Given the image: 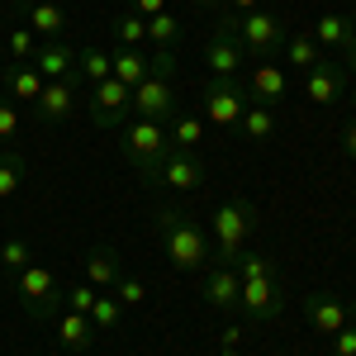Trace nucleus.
Masks as SVG:
<instances>
[{"label": "nucleus", "mask_w": 356, "mask_h": 356, "mask_svg": "<svg viewBox=\"0 0 356 356\" xmlns=\"http://www.w3.org/2000/svg\"><path fill=\"white\" fill-rule=\"evenodd\" d=\"M157 233H162V247H166V257H171L176 271H209V266H214V243H209L181 209L162 204V209H157Z\"/></svg>", "instance_id": "1"}, {"label": "nucleus", "mask_w": 356, "mask_h": 356, "mask_svg": "<svg viewBox=\"0 0 356 356\" xmlns=\"http://www.w3.org/2000/svg\"><path fill=\"white\" fill-rule=\"evenodd\" d=\"M257 204L247 200V195H233V200H223L219 209H214V257H219L223 266H233V257L247 247V238L257 233Z\"/></svg>", "instance_id": "2"}, {"label": "nucleus", "mask_w": 356, "mask_h": 356, "mask_svg": "<svg viewBox=\"0 0 356 356\" xmlns=\"http://www.w3.org/2000/svg\"><path fill=\"white\" fill-rule=\"evenodd\" d=\"M124 134V157L134 166L138 176L152 186V176H157V166L162 157L171 152V138H166V124H152V119H134V124H124L119 129Z\"/></svg>", "instance_id": "3"}, {"label": "nucleus", "mask_w": 356, "mask_h": 356, "mask_svg": "<svg viewBox=\"0 0 356 356\" xmlns=\"http://www.w3.org/2000/svg\"><path fill=\"white\" fill-rule=\"evenodd\" d=\"M15 295H19V309H24L29 318H38V323H48L57 318V309H62V285H57V275L48 266H24V271L15 275Z\"/></svg>", "instance_id": "4"}, {"label": "nucleus", "mask_w": 356, "mask_h": 356, "mask_svg": "<svg viewBox=\"0 0 356 356\" xmlns=\"http://www.w3.org/2000/svg\"><path fill=\"white\" fill-rule=\"evenodd\" d=\"M223 24L238 33L243 53L257 57V62H266L275 48H285V24L275 19L271 10H252V15H223Z\"/></svg>", "instance_id": "5"}, {"label": "nucleus", "mask_w": 356, "mask_h": 356, "mask_svg": "<svg viewBox=\"0 0 356 356\" xmlns=\"http://www.w3.org/2000/svg\"><path fill=\"white\" fill-rule=\"evenodd\" d=\"M200 105H204V124H214V129H223V134H238V124H243L247 114V86L238 81H214L209 76V86H204V95H200Z\"/></svg>", "instance_id": "6"}, {"label": "nucleus", "mask_w": 356, "mask_h": 356, "mask_svg": "<svg viewBox=\"0 0 356 356\" xmlns=\"http://www.w3.org/2000/svg\"><path fill=\"white\" fill-rule=\"evenodd\" d=\"M86 110H90V119H95V129H110V134H119L124 124H129V114H134V86L124 81H100L86 90Z\"/></svg>", "instance_id": "7"}, {"label": "nucleus", "mask_w": 356, "mask_h": 356, "mask_svg": "<svg viewBox=\"0 0 356 356\" xmlns=\"http://www.w3.org/2000/svg\"><path fill=\"white\" fill-rule=\"evenodd\" d=\"M243 43H238V33L228 24H219L209 38H204V67H209V76L214 81H238V72H243Z\"/></svg>", "instance_id": "8"}, {"label": "nucleus", "mask_w": 356, "mask_h": 356, "mask_svg": "<svg viewBox=\"0 0 356 356\" xmlns=\"http://www.w3.org/2000/svg\"><path fill=\"white\" fill-rule=\"evenodd\" d=\"M152 186H171V191L191 195L204 186V162L195 157L191 147H171L162 157V166H157V176H152Z\"/></svg>", "instance_id": "9"}, {"label": "nucleus", "mask_w": 356, "mask_h": 356, "mask_svg": "<svg viewBox=\"0 0 356 356\" xmlns=\"http://www.w3.org/2000/svg\"><path fill=\"white\" fill-rule=\"evenodd\" d=\"M171 114H176V81H166V76H147V81L134 86V119L166 124Z\"/></svg>", "instance_id": "10"}, {"label": "nucleus", "mask_w": 356, "mask_h": 356, "mask_svg": "<svg viewBox=\"0 0 356 356\" xmlns=\"http://www.w3.org/2000/svg\"><path fill=\"white\" fill-rule=\"evenodd\" d=\"M86 100V90L76 76H62V81H48L43 86V95H38V124H62V119H72L76 105Z\"/></svg>", "instance_id": "11"}, {"label": "nucleus", "mask_w": 356, "mask_h": 356, "mask_svg": "<svg viewBox=\"0 0 356 356\" xmlns=\"http://www.w3.org/2000/svg\"><path fill=\"white\" fill-rule=\"evenodd\" d=\"M342 90H347V67L337 57H323L318 67L304 72V100L309 105H337Z\"/></svg>", "instance_id": "12"}, {"label": "nucleus", "mask_w": 356, "mask_h": 356, "mask_svg": "<svg viewBox=\"0 0 356 356\" xmlns=\"http://www.w3.org/2000/svg\"><path fill=\"white\" fill-rule=\"evenodd\" d=\"M280 309H285V290H280L275 275H266V280H243V314L252 323H271Z\"/></svg>", "instance_id": "13"}, {"label": "nucleus", "mask_w": 356, "mask_h": 356, "mask_svg": "<svg viewBox=\"0 0 356 356\" xmlns=\"http://www.w3.org/2000/svg\"><path fill=\"white\" fill-rule=\"evenodd\" d=\"M204 304L219 309V314H238V309H243V280H238L233 266L214 261V266L204 271Z\"/></svg>", "instance_id": "14"}, {"label": "nucleus", "mask_w": 356, "mask_h": 356, "mask_svg": "<svg viewBox=\"0 0 356 356\" xmlns=\"http://www.w3.org/2000/svg\"><path fill=\"white\" fill-rule=\"evenodd\" d=\"M43 86H48V81L38 76L33 62H10V67H0V95L15 100V105H38Z\"/></svg>", "instance_id": "15"}, {"label": "nucleus", "mask_w": 356, "mask_h": 356, "mask_svg": "<svg viewBox=\"0 0 356 356\" xmlns=\"http://www.w3.org/2000/svg\"><path fill=\"white\" fill-rule=\"evenodd\" d=\"M304 314H309L314 332H323V337H332V332H342L352 323V304L342 300V295H309L304 300Z\"/></svg>", "instance_id": "16"}, {"label": "nucleus", "mask_w": 356, "mask_h": 356, "mask_svg": "<svg viewBox=\"0 0 356 356\" xmlns=\"http://www.w3.org/2000/svg\"><path fill=\"white\" fill-rule=\"evenodd\" d=\"M285 90H290L285 67H275L271 57L252 67V76H247V100H252V105H275V100H285Z\"/></svg>", "instance_id": "17"}, {"label": "nucleus", "mask_w": 356, "mask_h": 356, "mask_svg": "<svg viewBox=\"0 0 356 356\" xmlns=\"http://www.w3.org/2000/svg\"><path fill=\"white\" fill-rule=\"evenodd\" d=\"M33 67L43 81H62V76H76V48L67 38H53V43H38L33 53Z\"/></svg>", "instance_id": "18"}, {"label": "nucleus", "mask_w": 356, "mask_h": 356, "mask_svg": "<svg viewBox=\"0 0 356 356\" xmlns=\"http://www.w3.org/2000/svg\"><path fill=\"white\" fill-rule=\"evenodd\" d=\"M29 29H33L43 43H53V38H67L72 19H67V10L53 5V0H29Z\"/></svg>", "instance_id": "19"}, {"label": "nucleus", "mask_w": 356, "mask_h": 356, "mask_svg": "<svg viewBox=\"0 0 356 356\" xmlns=\"http://www.w3.org/2000/svg\"><path fill=\"white\" fill-rule=\"evenodd\" d=\"M119 275H124L119 252H114V247H90V257H86V285H95V290H114Z\"/></svg>", "instance_id": "20"}, {"label": "nucleus", "mask_w": 356, "mask_h": 356, "mask_svg": "<svg viewBox=\"0 0 356 356\" xmlns=\"http://www.w3.org/2000/svg\"><path fill=\"white\" fill-rule=\"evenodd\" d=\"M314 33V43L323 48V53H342L347 43H352L356 33H352V19L347 15H318V24L309 29Z\"/></svg>", "instance_id": "21"}, {"label": "nucleus", "mask_w": 356, "mask_h": 356, "mask_svg": "<svg viewBox=\"0 0 356 356\" xmlns=\"http://www.w3.org/2000/svg\"><path fill=\"white\" fill-rule=\"evenodd\" d=\"M57 342H62V352H76V356L90 352V342H95V328H90V318L67 309V314L57 318Z\"/></svg>", "instance_id": "22"}, {"label": "nucleus", "mask_w": 356, "mask_h": 356, "mask_svg": "<svg viewBox=\"0 0 356 356\" xmlns=\"http://www.w3.org/2000/svg\"><path fill=\"white\" fill-rule=\"evenodd\" d=\"M110 76H114V57L105 48H81L76 53V81H81V90L110 81Z\"/></svg>", "instance_id": "23"}, {"label": "nucleus", "mask_w": 356, "mask_h": 356, "mask_svg": "<svg viewBox=\"0 0 356 356\" xmlns=\"http://www.w3.org/2000/svg\"><path fill=\"white\" fill-rule=\"evenodd\" d=\"M147 76H152V53L147 48H119L114 53V81L138 86V81H147Z\"/></svg>", "instance_id": "24"}, {"label": "nucleus", "mask_w": 356, "mask_h": 356, "mask_svg": "<svg viewBox=\"0 0 356 356\" xmlns=\"http://www.w3.org/2000/svg\"><path fill=\"white\" fill-rule=\"evenodd\" d=\"M280 53H285V62H290V67H304V72H309V67H318V62H323V48H318V43H314V33H285V48H280Z\"/></svg>", "instance_id": "25"}, {"label": "nucleus", "mask_w": 356, "mask_h": 356, "mask_svg": "<svg viewBox=\"0 0 356 356\" xmlns=\"http://www.w3.org/2000/svg\"><path fill=\"white\" fill-rule=\"evenodd\" d=\"M166 138H171V147H200L204 143V119L200 114H171L166 119Z\"/></svg>", "instance_id": "26"}, {"label": "nucleus", "mask_w": 356, "mask_h": 356, "mask_svg": "<svg viewBox=\"0 0 356 356\" xmlns=\"http://www.w3.org/2000/svg\"><path fill=\"white\" fill-rule=\"evenodd\" d=\"M233 271H238V280H266V275H275V257L266 247H252V252L243 247L233 257Z\"/></svg>", "instance_id": "27"}, {"label": "nucleus", "mask_w": 356, "mask_h": 356, "mask_svg": "<svg viewBox=\"0 0 356 356\" xmlns=\"http://www.w3.org/2000/svg\"><path fill=\"white\" fill-rule=\"evenodd\" d=\"M238 134H243L247 143H266V138L275 134V114H271V105H247L243 124H238Z\"/></svg>", "instance_id": "28"}, {"label": "nucleus", "mask_w": 356, "mask_h": 356, "mask_svg": "<svg viewBox=\"0 0 356 356\" xmlns=\"http://www.w3.org/2000/svg\"><path fill=\"white\" fill-rule=\"evenodd\" d=\"M24 186V157L15 147H0V204L15 200V191Z\"/></svg>", "instance_id": "29"}, {"label": "nucleus", "mask_w": 356, "mask_h": 356, "mask_svg": "<svg viewBox=\"0 0 356 356\" xmlns=\"http://www.w3.org/2000/svg\"><path fill=\"white\" fill-rule=\"evenodd\" d=\"M24 266H33V243L29 238H5L0 243V271L19 275Z\"/></svg>", "instance_id": "30"}, {"label": "nucleus", "mask_w": 356, "mask_h": 356, "mask_svg": "<svg viewBox=\"0 0 356 356\" xmlns=\"http://www.w3.org/2000/svg\"><path fill=\"white\" fill-rule=\"evenodd\" d=\"M114 38H119L124 48H147V19L134 15V10H124V15L114 19Z\"/></svg>", "instance_id": "31"}, {"label": "nucleus", "mask_w": 356, "mask_h": 356, "mask_svg": "<svg viewBox=\"0 0 356 356\" xmlns=\"http://www.w3.org/2000/svg\"><path fill=\"white\" fill-rule=\"evenodd\" d=\"M90 328L95 332H110V328H119V318H124V304L114 300V295H95V304H90Z\"/></svg>", "instance_id": "32"}, {"label": "nucleus", "mask_w": 356, "mask_h": 356, "mask_svg": "<svg viewBox=\"0 0 356 356\" xmlns=\"http://www.w3.org/2000/svg\"><path fill=\"white\" fill-rule=\"evenodd\" d=\"M176 38H181V19H176V15H152V19H147V43H152V48H176Z\"/></svg>", "instance_id": "33"}, {"label": "nucleus", "mask_w": 356, "mask_h": 356, "mask_svg": "<svg viewBox=\"0 0 356 356\" xmlns=\"http://www.w3.org/2000/svg\"><path fill=\"white\" fill-rule=\"evenodd\" d=\"M5 48H10V62H33V53H38V33H33V29H10Z\"/></svg>", "instance_id": "34"}, {"label": "nucleus", "mask_w": 356, "mask_h": 356, "mask_svg": "<svg viewBox=\"0 0 356 356\" xmlns=\"http://www.w3.org/2000/svg\"><path fill=\"white\" fill-rule=\"evenodd\" d=\"M114 300L124 304V309H138V304L147 300V285H143L138 275H119V280H114Z\"/></svg>", "instance_id": "35"}, {"label": "nucleus", "mask_w": 356, "mask_h": 356, "mask_svg": "<svg viewBox=\"0 0 356 356\" xmlns=\"http://www.w3.org/2000/svg\"><path fill=\"white\" fill-rule=\"evenodd\" d=\"M15 138H19V110H15V100L0 95V143H15Z\"/></svg>", "instance_id": "36"}, {"label": "nucleus", "mask_w": 356, "mask_h": 356, "mask_svg": "<svg viewBox=\"0 0 356 356\" xmlns=\"http://www.w3.org/2000/svg\"><path fill=\"white\" fill-rule=\"evenodd\" d=\"M95 295H100L95 285H72V290H67L62 300H67V309H72V314H90V304H95Z\"/></svg>", "instance_id": "37"}, {"label": "nucleus", "mask_w": 356, "mask_h": 356, "mask_svg": "<svg viewBox=\"0 0 356 356\" xmlns=\"http://www.w3.org/2000/svg\"><path fill=\"white\" fill-rule=\"evenodd\" d=\"M152 76L176 81V48H152Z\"/></svg>", "instance_id": "38"}, {"label": "nucleus", "mask_w": 356, "mask_h": 356, "mask_svg": "<svg viewBox=\"0 0 356 356\" xmlns=\"http://www.w3.org/2000/svg\"><path fill=\"white\" fill-rule=\"evenodd\" d=\"M332 356H356V323H347L342 332H332Z\"/></svg>", "instance_id": "39"}, {"label": "nucleus", "mask_w": 356, "mask_h": 356, "mask_svg": "<svg viewBox=\"0 0 356 356\" xmlns=\"http://www.w3.org/2000/svg\"><path fill=\"white\" fill-rule=\"evenodd\" d=\"M243 332H247V328H238V323H228V328L219 332V352H238V342H243Z\"/></svg>", "instance_id": "40"}, {"label": "nucleus", "mask_w": 356, "mask_h": 356, "mask_svg": "<svg viewBox=\"0 0 356 356\" xmlns=\"http://www.w3.org/2000/svg\"><path fill=\"white\" fill-rule=\"evenodd\" d=\"M129 5H134V15H143V19H152V15L166 10V0H129Z\"/></svg>", "instance_id": "41"}, {"label": "nucleus", "mask_w": 356, "mask_h": 356, "mask_svg": "<svg viewBox=\"0 0 356 356\" xmlns=\"http://www.w3.org/2000/svg\"><path fill=\"white\" fill-rule=\"evenodd\" d=\"M342 152H347V157L356 162V114H352V124L342 129Z\"/></svg>", "instance_id": "42"}, {"label": "nucleus", "mask_w": 356, "mask_h": 356, "mask_svg": "<svg viewBox=\"0 0 356 356\" xmlns=\"http://www.w3.org/2000/svg\"><path fill=\"white\" fill-rule=\"evenodd\" d=\"M228 5V15H252V10H261V0H223Z\"/></svg>", "instance_id": "43"}, {"label": "nucleus", "mask_w": 356, "mask_h": 356, "mask_svg": "<svg viewBox=\"0 0 356 356\" xmlns=\"http://www.w3.org/2000/svg\"><path fill=\"white\" fill-rule=\"evenodd\" d=\"M337 62L347 67V76H356V38L347 43V48H342V57H337Z\"/></svg>", "instance_id": "44"}, {"label": "nucleus", "mask_w": 356, "mask_h": 356, "mask_svg": "<svg viewBox=\"0 0 356 356\" xmlns=\"http://www.w3.org/2000/svg\"><path fill=\"white\" fill-rule=\"evenodd\" d=\"M195 5H223V0H195Z\"/></svg>", "instance_id": "45"}, {"label": "nucleus", "mask_w": 356, "mask_h": 356, "mask_svg": "<svg viewBox=\"0 0 356 356\" xmlns=\"http://www.w3.org/2000/svg\"><path fill=\"white\" fill-rule=\"evenodd\" d=\"M15 5H24V10H29V0H15Z\"/></svg>", "instance_id": "46"}, {"label": "nucleus", "mask_w": 356, "mask_h": 356, "mask_svg": "<svg viewBox=\"0 0 356 356\" xmlns=\"http://www.w3.org/2000/svg\"><path fill=\"white\" fill-rule=\"evenodd\" d=\"M352 110H356V90H352Z\"/></svg>", "instance_id": "47"}, {"label": "nucleus", "mask_w": 356, "mask_h": 356, "mask_svg": "<svg viewBox=\"0 0 356 356\" xmlns=\"http://www.w3.org/2000/svg\"><path fill=\"white\" fill-rule=\"evenodd\" d=\"M219 356H238V352H219Z\"/></svg>", "instance_id": "48"}, {"label": "nucleus", "mask_w": 356, "mask_h": 356, "mask_svg": "<svg viewBox=\"0 0 356 356\" xmlns=\"http://www.w3.org/2000/svg\"><path fill=\"white\" fill-rule=\"evenodd\" d=\"M352 33H356V15H352Z\"/></svg>", "instance_id": "49"}, {"label": "nucleus", "mask_w": 356, "mask_h": 356, "mask_svg": "<svg viewBox=\"0 0 356 356\" xmlns=\"http://www.w3.org/2000/svg\"><path fill=\"white\" fill-rule=\"evenodd\" d=\"M352 314H356V304H352Z\"/></svg>", "instance_id": "50"}, {"label": "nucleus", "mask_w": 356, "mask_h": 356, "mask_svg": "<svg viewBox=\"0 0 356 356\" xmlns=\"http://www.w3.org/2000/svg\"><path fill=\"white\" fill-rule=\"evenodd\" d=\"M271 356H280V352H271Z\"/></svg>", "instance_id": "51"}]
</instances>
